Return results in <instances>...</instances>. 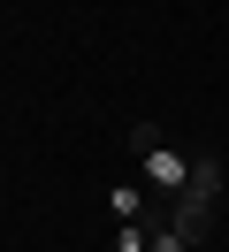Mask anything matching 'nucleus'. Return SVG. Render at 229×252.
<instances>
[{"instance_id":"f257e3e1","label":"nucleus","mask_w":229,"mask_h":252,"mask_svg":"<svg viewBox=\"0 0 229 252\" xmlns=\"http://www.w3.org/2000/svg\"><path fill=\"white\" fill-rule=\"evenodd\" d=\"M130 153L145 160V184H153V191H168V199L191 184V160H198V153H176V145H168L153 123H130Z\"/></svg>"},{"instance_id":"f03ea898","label":"nucleus","mask_w":229,"mask_h":252,"mask_svg":"<svg viewBox=\"0 0 229 252\" xmlns=\"http://www.w3.org/2000/svg\"><path fill=\"white\" fill-rule=\"evenodd\" d=\"M222 176H229V168H222V153H214V145H206V153L191 160V184L176 191V214H191V221H206V214H214V199H222Z\"/></svg>"},{"instance_id":"7ed1b4c3","label":"nucleus","mask_w":229,"mask_h":252,"mask_svg":"<svg viewBox=\"0 0 229 252\" xmlns=\"http://www.w3.org/2000/svg\"><path fill=\"white\" fill-rule=\"evenodd\" d=\"M198 237H206V221L176 214V206H168V221H153V252H198Z\"/></svg>"},{"instance_id":"20e7f679","label":"nucleus","mask_w":229,"mask_h":252,"mask_svg":"<svg viewBox=\"0 0 229 252\" xmlns=\"http://www.w3.org/2000/svg\"><path fill=\"white\" fill-rule=\"evenodd\" d=\"M107 214H115V221H153L145 214V184H115V191H107Z\"/></svg>"},{"instance_id":"39448f33","label":"nucleus","mask_w":229,"mask_h":252,"mask_svg":"<svg viewBox=\"0 0 229 252\" xmlns=\"http://www.w3.org/2000/svg\"><path fill=\"white\" fill-rule=\"evenodd\" d=\"M115 252H153V221H115Z\"/></svg>"}]
</instances>
